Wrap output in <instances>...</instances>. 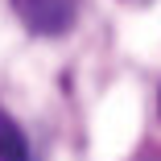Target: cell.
Instances as JSON below:
<instances>
[{
    "label": "cell",
    "mask_w": 161,
    "mask_h": 161,
    "mask_svg": "<svg viewBox=\"0 0 161 161\" xmlns=\"http://www.w3.org/2000/svg\"><path fill=\"white\" fill-rule=\"evenodd\" d=\"M8 4L29 33H42V37H62L79 17L75 0H8Z\"/></svg>",
    "instance_id": "cell-1"
},
{
    "label": "cell",
    "mask_w": 161,
    "mask_h": 161,
    "mask_svg": "<svg viewBox=\"0 0 161 161\" xmlns=\"http://www.w3.org/2000/svg\"><path fill=\"white\" fill-rule=\"evenodd\" d=\"M0 161H33L25 132L17 128V120H8L4 112H0Z\"/></svg>",
    "instance_id": "cell-2"
}]
</instances>
